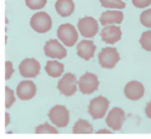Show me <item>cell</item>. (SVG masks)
I'll use <instances>...</instances> for the list:
<instances>
[{
	"instance_id": "21",
	"label": "cell",
	"mask_w": 151,
	"mask_h": 139,
	"mask_svg": "<svg viewBox=\"0 0 151 139\" xmlns=\"http://www.w3.org/2000/svg\"><path fill=\"white\" fill-rule=\"evenodd\" d=\"M139 43L143 49L147 51H151V30L145 31L142 33L139 39Z\"/></svg>"
},
{
	"instance_id": "17",
	"label": "cell",
	"mask_w": 151,
	"mask_h": 139,
	"mask_svg": "<svg viewBox=\"0 0 151 139\" xmlns=\"http://www.w3.org/2000/svg\"><path fill=\"white\" fill-rule=\"evenodd\" d=\"M55 9L60 16L68 17L74 12L75 4L72 0H57Z\"/></svg>"
},
{
	"instance_id": "24",
	"label": "cell",
	"mask_w": 151,
	"mask_h": 139,
	"mask_svg": "<svg viewBox=\"0 0 151 139\" xmlns=\"http://www.w3.org/2000/svg\"><path fill=\"white\" fill-rule=\"evenodd\" d=\"M14 102H15V97H14V91L8 87H6V108L9 109L14 104Z\"/></svg>"
},
{
	"instance_id": "11",
	"label": "cell",
	"mask_w": 151,
	"mask_h": 139,
	"mask_svg": "<svg viewBox=\"0 0 151 139\" xmlns=\"http://www.w3.org/2000/svg\"><path fill=\"white\" fill-rule=\"evenodd\" d=\"M44 50L47 57L63 59L67 56V50L56 39H51L47 41L44 47Z\"/></svg>"
},
{
	"instance_id": "30",
	"label": "cell",
	"mask_w": 151,
	"mask_h": 139,
	"mask_svg": "<svg viewBox=\"0 0 151 139\" xmlns=\"http://www.w3.org/2000/svg\"><path fill=\"white\" fill-rule=\"evenodd\" d=\"M97 133H110L109 130H99Z\"/></svg>"
},
{
	"instance_id": "22",
	"label": "cell",
	"mask_w": 151,
	"mask_h": 139,
	"mask_svg": "<svg viewBox=\"0 0 151 139\" xmlns=\"http://www.w3.org/2000/svg\"><path fill=\"white\" fill-rule=\"evenodd\" d=\"M35 132L37 134H58V130L47 122L38 126L36 128Z\"/></svg>"
},
{
	"instance_id": "9",
	"label": "cell",
	"mask_w": 151,
	"mask_h": 139,
	"mask_svg": "<svg viewBox=\"0 0 151 139\" xmlns=\"http://www.w3.org/2000/svg\"><path fill=\"white\" fill-rule=\"evenodd\" d=\"M78 85H79V89L83 94L90 95L98 89L99 80L95 74L87 72L80 78L78 81Z\"/></svg>"
},
{
	"instance_id": "16",
	"label": "cell",
	"mask_w": 151,
	"mask_h": 139,
	"mask_svg": "<svg viewBox=\"0 0 151 139\" xmlns=\"http://www.w3.org/2000/svg\"><path fill=\"white\" fill-rule=\"evenodd\" d=\"M124 14L120 11H106L102 13L100 21L103 26L110 24H120L123 22Z\"/></svg>"
},
{
	"instance_id": "8",
	"label": "cell",
	"mask_w": 151,
	"mask_h": 139,
	"mask_svg": "<svg viewBox=\"0 0 151 139\" xmlns=\"http://www.w3.org/2000/svg\"><path fill=\"white\" fill-rule=\"evenodd\" d=\"M19 71L23 78H35L39 74L40 64L34 58H27L19 65Z\"/></svg>"
},
{
	"instance_id": "20",
	"label": "cell",
	"mask_w": 151,
	"mask_h": 139,
	"mask_svg": "<svg viewBox=\"0 0 151 139\" xmlns=\"http://www.w3.org/2000/svg\"><path fill=\"white\" fill-rule=\"evenodd\" d=\"M103 7L106 8H118L123 9L125 7V4L122 0H100Z\"/></svg>"
},
{
	"instance_id": "6",
	"label": "cell",
	"mask_w": 151,
	"mask_h": 139,
	"mask_svg": "<svg viewBox=\"0 0 151 139\" xmlns=\"http://www.w3.org/2000/svg\"><path fill=\"white\" fill-rule=\"evenodd\" d=\"M58 89L66 96H71L74 95L78 89V80L76 76L72 73H66L59 81Z\"/></svg>"
},
{
	"instance_id": "13",
	"label": "cell",
	"mask_w": 151,
	"mask_h": 139,
	"mask_svg": "<svg viewBox=\"0 0 151 139\" xmlns=\"http://www.w3.org/2000/svg\"><path fill=\"white\" fill-rule=\"evenodd\" d=\"M17 96L22 100H29L32 99L36 93H37V88L36 85L29 80H24L22 81L16 89Z\"/></svg>"
},
{
	"instance_id": "29",
	"label": "cell",
	"mask_w": 151,
	"mask_h": 139,
	"mask_svg": "<svg viewBox=\"0 0 151 139\" xmlns=\"http://www.w3.org/2000/svg\"><path fill=\"white\" fill-rule=\"evenodd\" d=\"M6 126H7L9 124V115L6 113Z\"/></svg>"
},
{
	"instance_id": "14",
	"label": "cell",
	"mask_w": 151,
	"mask_h": 139,
	"mask_svg": "<svg viewBox=\"0 0 151 139\" xmlns=\"http://www.w3.org/2000/svg\"><path fill=\"white\" fill-rule=\"evenodd\" d=\"M101 36L102 40L108 44H115L116 42L119 41L122 37L121 29L117 26L110 25L107 26L102 29L101 32Z\"/></svg>"
},
{
	"instance_id": "28",
	"label": "cell",
	"mask_w": 151,
	"mask_h": 139,
	"mask_svg": "<svg viewBox=\"0 0 151 139\" xmlns=\"http://www.w3.org/2000/svg\"><path fill=\"white\" fill-rule=\"evenodd\" d=\"M145 111H146L147 116L149 119H151V102H149V103L147 104Z\"/></svg>"
},
{
	"instance_id": "3",
	"label": "cell",
	"mask_w": 151,
	"mask_h": 139,
	"mask_svg": "<svg viewBox=\"0 0 151 139\" xmlns=\"http://www.w3.org/2000/svg\"><path fill=\"white\" fill-rule=\"evenodd\" d=\"M120 60L117 50L114 47H105L99 54V62L102 68L112 69Z\"/></svg>"
},
{
	"instance_id": "5",
	"label": "cell",
	"mask_w": 151,
	"mask_h": 139,
	"mask_svg": "<svg viewBox=\"0 0 151 139\" xmlns=\"http://www.w3.org/2000/svg\"><path fill=\"white\" fill-rule=\"evenodd\" d=\"M50 120L58 127H64L68 124L69 113L63 105H56L49 111Z\"/></svg>"
},
{
	"instance_id": "25",
	"label": "cell",
	"mask_w": 151,
	"mask_h": 139,
	"mask_svg": "<svg viewBox=\"0 0 151 139\" xmlns=\"http://www.w3.org/2000/svg\"><path fill=\"white\" fill-rule=\"evenodd\" d=\"M140 22L145 27L151 28V9H147L141 14Z\"/></svg>"
},
{
	"instance_id": "23",
	"label": "cell",
	"mask_w": 151,
	"mask_h": 139,
	"mask_svg": "<svg viewBox=\"0 0 151 139\" xmlns=\"http://www.w3.org/2000/svg\"><path fill=\"white\" fill-rule=\"evenodd\" d=\"M47 0H25L27 7L31 10H37L43 8L46 5Z\"/></svg>"
},
{
	"instance_id": "27",
	"label": "cell",
	"mask_w": 151,
	"mask_h": 139,
	"mask_svg": "<svg viewBox=\"0 0 151 139\" xmlns=\"http://www.w3.org/2000/svg\"><path fill=\"white\" fill-rule=\"evenodd\" d=\"M14 73L13 63L9 61L6 62V80H8Z\"/></svg>"
},
{
	"instance_id": "15",
	"label": "cell",
	"mask_w": 151,
	"mask_h": 139,
	"mask_svg": "<svg viewBox=\"0 0 151 139\" xmlns=\"http://www.w3.org/2000/svg\"><path fill=\"white\" fill-rule=\"evenodd\" d=\"M78 55L86 61L93 57L96 51V46L91 40H82L78 43Z\"/></svg>"
},
{
	"instance_id": "4",
	"label": "cell",
	"mask_w": 151,
	"mask_h": 139,
	"mask_svg": "<svg viewBox=\"0 0 151 139\" xmlns=\"http://www.w3.org/2000/svg\"><path fill=\"white\" fill-rule=\"evenodd\" d=\"M109 106V102L107 98L103 96H98L90 102L89 113L93 119H102Z\"/></svg>"
},
{
	"instance_id": "12",
	"label": "cell",
	"mask_w": 151,
	"mask_h": 139,
	"mask_svg": "<svg viewBox=\"0 0 151 139\" xmlns=\"http://www.w3.org/2000/svg\"><path fill=\"white\" fill-rule=\"evenodd\" d=\"M144 87L143 85L136 80L130 81L124 88V95L125 96L132 101L139 100L144 96Z\"/></svg>"
},
{
	"instance_id": "7",
	"label": "cell",
	"mask_w": 151,
	"mask_h": 139,
	"mask_svg": "<svg viewBox=\"0 0 151 139\" xmlns=\"http://www.w3.org/2000/svg\"><path fill=\"white\" fill-rule=\"evenodd\" d=\"M78 28L80 34L85 38H93L99 30V25L97 21L90 16H86L79 20L78 23Z\"/></svg>"
},
{
	"instance_id": "19",
	"label": "cell",
	"mask_w": 151,
	"mask_h": 139,
	"mask_svg": "<svg viewBox=\"0 0 151 139\" xmlns=\"http://www.w3.org/2000/svg\"><path fill=\"white\" fill-rule=\"evenodd\" d=\"M74 134H92L93 133V127L91 123L85 119H79L76 122L73 127Z\"/></svg>"
},
{
	"instance_id": "2",
	"label": "cell",
	"mask_w": 151,
	"mask_h": 139,
	"mask_svg": "<svg viewBox=\"0 0 151 139\" xmlns=\"http://www.w3.org/2000/svg\"><path fill=\"white\" fill-rule=\"evenodd\" d=\"M30 26L38 33H45L52 28V19L48 14L39 12L32 16L30 20Z\"/></svg>"
},
{
	"instance_id": "10",
	"label": "cell",
	"mask_w": 151,
	"mask_h": 139,
	"mask_svg": "<svg viewBox=\"0 0 151 139\" xmlns=\"http://www.w3.org/2000/svg\"><path fill=\"white\" fill-rule=\"evenodd\" d=\"M124 120H125L124 111L121 108L115 107L108 114V117L106 119V123L113 130L117 131L121 129Z\"/></svg>"
},
{
	"instance_id": "1",
	"label": "cell",
	"mask_w": 151,
	"mask_h": 139,
	"mask_svg": "<svg viewBox=\"0 0 151 139\" xmlns=\"http://www.w3.org/2000/svg\"><path fill=\"white\" fill-rule=\"evenodd\" d=\"M57 36L58 38L66 46L68 47L73 46L77 43L78 39V34L75 27L69 23L62 24L58 28L57 30Z\"/></svg>"
},
{
	"instance_id": "26",
	"label": "cell",
	"mask_w": 151,
	"mask_h": 139,
	"mask_svg": "<svg viewBox=\"0 0 151 139\" xmlns=\"http://www.w3.org/2000/svg\"><path fill=\"white\" fill-rule=\"evenodd\" d=\"M132 4L138 8H144L151 4V0H132Z\"/></svg>"
},
{
	"instance_id": "18",
	"label": "cell",
	"mask_w": 151,
	"mask_h": 139,
	"mask_svg": "<svg viewBox=\"0 0 151 139\" xmlns=\"http://www.w3.org/2000/svg\"><path fill=\"white\" fill-rule=\"evenodd\" d=\"M45 72L52 78L61 76L64 71V65L57 61H48L45 65Z\"/></svg>"
}]
</instances>
